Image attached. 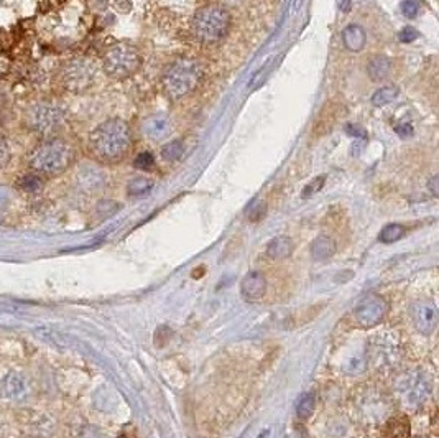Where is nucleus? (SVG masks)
<instances>
[{"instance_id":"f257e3e1","label":"nucleus","mask_w":439,"mask_h":438,"mask_svg":"<svg viewBox=\"0 0 439 438\" xmlns=\"http://www.w3.org/2000/svg\"><path fill=\"white\" fill-rule=\"evenodd\" d=\"M88 146L97 162L106 165L119 163L132 147L131 126L121 117L107 119L92 129Z\"/></svg>"},{"instance_id":"f03ea898","label":"nucleus","mask_w":439,"mask_h":438,"mask_svg":"<svg viewBox=\"0 0 439 438\" xmlns=\"http://www.w3.org/2000/svg\"><path fill=\"white\" fill-rule=\"evenodd\" d=\"M76 162V148L63 137H47L35 146L27 155L28 172L47 178H56L66 173Z\"/></svg>"},{"instance_id":"7ed1b4c3","label":"nucleus","mask_w":439,"mask_h":438,"mask_svg":"<svg viewBox=\"0 0 439 438\" xmlns=\"http://www.w3.org/2000/svg\"><path fill=\"white\" fill-rule=\"evenodd\" d=\"M66 122V109L53 99H38L28 104L23 112V126L27 131L42 137H53Z\"/></svg>"},{"instance_id":"20e7f679","label":"nucleus","mask_w":439,"mask_h":438,"mask_svg":"<svg viewBox=\"0 0 439 438\" xmlns=\"http://www.w3.org/2000/svg\"><path fill=\"white\" fill-rule=\"evenodd\" d=\"M201 79L203 68L196 59L179 58L164 73L163 86L169 97L179 99L194 91Z\"/></svg>"},{"instance_id":"39448f33","label":"nucleus","mask_w":439,"mask_h":438,"mask_svg":"<svg viewBox=\"0 0 439 438\" xmlns=\"http://www.w3.org/2000/svg\"><path fill=\"white\" fill-rule=\"evenodd\" d=\"M231 17L226 8L219 5H208L198 10L193 20V32L203 43H216L226 37Z\"/></svg>"},{"instance_id":"423d86ee","label":"nucleus","mask_w":439,"mask_h":438,"mask_svg":"<svg viewBox=\"0 0 439 438\" xmlns=\"http://www.w3.org/2000/svg\"><path fill=\"white\" fill-rule=\"evenodd\" d=\"M142 66L140 52L128 43H117L111 47L102 58L104 73L112 79H127Z\"/></svg>"},{"instance_id":"0eeeda50","label":"nucleus","mask_w":439,"mask_h":438,"mask_svg":"<svg viewBox=\"0 0 439 438\" xmlns=\"http://www.w3.org/2000/svg\"><path fill=\"white\" fill-rule=\"evenodd\" d=\"M97 66L91 58L79 57L69 59L59 71V83L69 93H84L96 81Z\"/></svg>"},{"instance_id":"6e6552de","label":"nucleus","mask_w":439,"mask_h":438,"mask_svg":"<svg viewBox=\"0 0 439 438\" xmlns=\"http://www.w3.org/2000/svg\"><path fill=\"white\" fill-rule=\"evenodd\" d=\"M30 394H32V382L22 371H8L0 381V396L8 404H25L30 399Z\"/></svg>"},{"instance_id":"1a4fd4ad","label":"nucleus","mask_w":439,"mask_h":438,"mask_svg":"<svg viewBox=\"0 0 439 438\" xmlns=\"http://www.w3.org/2000/svg\"><path fill=\"white\" fill-rule=\"evenodd\" d=\"M387 300L378 293H368L357 303L354 320L361 328H372L383 320L387 313Z\"/></svg>"},{"instance_id":"9d476101","label":"nucleus","mask_w":439,"mask_h":438,"mask_svg":"<svg viewBox=\"0 0 439 438\" xmlns=\"http://www.w3.org/2000/svg\"><path fill=\"white\" fill-rule=\"evenodd\" d=\"M411 320L421 335H431L438 326V308L431 302H416L411 307Z\"/></svg>"},{"instance_id":"9b49d317","label":"nucleus","mask_w":439,"mask_h":438,"mask_svg":"<svg viewBox=\"0 0 439 438\" xmlns=\"http://www.w3.org/2000/svg\"><path fill=\"white\" fill-rule=\"evenodd\" d=\"M403 401H407L410 406H418L425 401V397L430 392V384L425 377L420 374H410L400 387Z\"/></svg>"},{"instance_id":"f8f14e48","label":"nucleus","mask_w":439,"mask_h":438,"mask_svg":"<svg viewBox=\"0 0 439 438\" xmlns=\"http://www.w3.org/2000/svg\"><path fill=\"white\" fill-rule=\"evenodd\" d=\"M241 293L247 302H258L267 293V278L262 272H248L241 283Z\"/></svg>"},{"instance_id":"ddd939ff","label":"nucleus","mask_w":439,"mask_h":438,"mask_svg":"<svg viewBox=\"0 0 439 438\" xmlns=\"http://www.w3.org/2000/svg\"><path fill=\"white\" fill-rule=\"evenodd\" d=\"M143 134L153 141H162L172 132V124L167 116H152L143 122Z\"/></svg>"},{"instance_id":"4468645a","label":"nucleus","mask_w":439,"mask_h":438,"mask_svg":"<svg viewBox=\"0 0 439 438\" xmlns=\"http://www.w3.org/2000/svg\"><path fill=\"white\" fill-rule=\"evenodd\" d=\"M342 42H344V47H346L349 52L359 53L363 47H366V42H367L366 30L357 23L349 25V27L344 28V32H342Z\"/></svg>"},{"instance_id":"2eb2a0df","label":"nucleus","mask_w":439,"mask_h":438,"mask_svg":"<svg viewBox=\"0 0 439 438\" xmlns=\"http://www.w3.org/2000/svg\"><path fill=\"white\" fill-rule=\"evenodd\" d=\"M294 244L288 236H278L272 239L267 246V256L273 259V261H283L288 259L293 254Z\"/></svg>"},{"instance_id":"dca6fc26","label":"nucleus","mask_w":439,"mask_h":438,"mask_svg":"<svg viewBox=\"0 0 439 438\" xmlns=\"http://www.w3.org/2000/svg\"><path fill=\"white\" fill-rule=\"evenodd\" d=\"M390 71H392L390 58L383 57V54H375V57L368 59L367 73L372 81H383V79L388 78Z\"/></svg>"},{"instance_id":"f3484780","label":"nucleus","mask_w":439,"mask_h":438,"mask_svg":"<svg viewBox=\"0 0 439 438\" xmlns=\"http://www.w3.org/2000/svg\"><path fill=\"white\" fill-rule=\"evenodd\" d=\"M336 241L329 236H318L311 244V257L314 261H327L336 254Z\"/></svg>"},{"instance_id":"a211bd4d","label":"nucleus","mask_w":439,"mask_h":438,"mask_svg":"<svg viewBox=\"0 0 439 438\" xmlns=\"http://www.w3.org/2000/svg\"><path fill=\"white\" fill-rule=\"evenodd\" d=\"M383 438H410L411 429L410 422L407 417H395V419L388 420L382 430Z\"/></svg>"},{"instance_id":"6ab92c4d","label":"nucleus","mask_w":439,"mask_h":438,"mask_svg":"<svg viewBox=\"0 0 439 438\" xmlns=\"http://www.w3.org/2000/svg\"><path fill=\"white\" fill-rule=\"evenodd\" d=\"M102 180H104L102 173L92 167L83 168L78 175L79 185H81L83 188H86V190H94V188H97L102 183Z\"/></svg>"},{"instance_id":"aec40b11","label":"nucleus","mask_w":439,"mask_h":438,"mask_svg":"<svg viewBox=\"0 0 439 438\" xmlns=\"http://www.w3.org/2000/svg\"><path fill=\"white\" fill-rule=\"evenodd\" d=\"M43 183L44 180L40 175H37V173L27 172L23 177L18 178L17 185L25 193H37L43 188Z\"/></svg>"},{"instance_id":"412c9836","label":"nucleus","mask_w":439,"mask_h":438,"mask_svg":"<svg viewBox=\"0 0 439 438\" xmlns=\"http://www.w3.org/2000/svg\"><path fill=\"white\" fill-rule=\"evenodd\" d=\"M398 93H400V89H398L397 86H385V88H380L378 91L373 93L372 96V104L377 107H382V106H387V104H390L395 101V99L398 97Z\"/></svg>"},{"instance_id":"4be33fe9","label":"nucleus","mask_w":439,"mask_h":438,"mask_svg":"<svg viewBox=\"0 0 439 438\" xmlns=\"http://www.w3.org/2000/svg\"><path fill=\"white\" fill-rule=\"evenodd\" d=\"M403 236H405V227H403L402 224H388V226L382 229L378 239H380V242L383 244H392L400 241Z\"/></svg>"},{"instance_id":"5701e85b","label":"nucleus","mask_w":439,"mask_h":438,"mask_svg":"<svg viewBox=\"0 0 439 438\" xmlns=\"http://www.w3.org/2000/svg\"><path fill=\"white\" fill-rule=\"evenodd\" d=\"M152 188H153V182L150 180V178L137 177V178H133L131 183H128L127 191L131 196H142V195H147V193L152 190Z\"/></svg>"},{"instance_id":"b1692460","label":"nucleus","mask_w":439,"mask_h":438,"mask_svg":"<svg viewBox=\"0 0 439 438\" xmlns=\"http://www.w3.org/2000/svg\"><path fill=\"white\" fill-rule=\"evenodd\" d=\"M162 155L164 160L168 162H176L179 160L184 155V146L181 141H173V142H168L164 143V146L162 147Z\"/></svg>"},{"instance_id":"393cba45","label":"nucleus","mask_w":439,"mask_h":438,"mask_svg":"<svg viewBox=\"0 0 439 438\" xmlns=\"http://www.w3.org/2000/svg\"><path fill=\"white\" fill-rule=\"evenodd\" d=\"M314 407H316V397L309 392V394H304L299 397V401L296 404V414L298 417H301V419H308V417L314 412Z\"/></svg>"},{"instance_id":"a878e982","label":"nucleus","mask_w":439,"mask_h":438,"mask_svg":"<svg viewBox=\"0 0 439 438\" xmlns=\"http://www.w3.org/2000/svg\"><path fill=\"white\" fill-rule=\"evenodd\" d=\"M12 162V147L8 138L0 134V170H5Z\"/></svg>"},{"instance_id":"bb28decb","label":"nucleus","mask_w":439,"mask_h":438,"mask_svg":"<svg viewBox=\"0 0 439 438\" xmlns=\"http://www.w3.org/2000/svg\"><path fill=\"white\" fill-rule=\"evenodd\" d=\"M133 167L137 170L142 172H150L155 168V157L150 152H142L140 155H137L136 160H133Z\"/></svg>"},{"instance_id":"cd10ccee","label":"nucleus","mask_w":439,"mask_h":438,"mask_svg":"<svg viewBox=\"0 0 439 438\" xmlns=\"http://www.w3.org/2000/svg\"><path fill=\"white\" fill-rule=\"evenodd\" d=\"M421 4L420 0H403L402 2V13L405 15L407 18H415L418 12H420Z\"/></svg>"},{"instance_id":"c85d7f7f","label":"nucleus","mask_w":439,"mask_h":438,"mask_svg":"<svg viewBox=\"0 0 439 438\" xmlns=\"http://www.w3.org/2000/svg\"><path fill=\"white\" fill-rule=\"evenodd\" d=\"M324 182H326V175L314 178V180L311 183H308V187L304 188L301 196L303 198H311L313 195H316V193L324 187Z\"/></svg>"},{"instance_id":"c756f323","label":"nucleus","mask_w":439,"mask_h":438,"mask_svg":"<svg viewBox=\"0 0 439 438\" xmlns=\"http://www.w3.org/2000/svg\"><path fill=\"white\" fill-rule=\"evenodd\" d=\"M13 201V190L8 185L0 183V210H5L12 205Z\"/></svg>"},{"instance_id":"7c9ffc66","label":"nucleus","mask_w":439,"mask_h":438,"mask_svg":"<svg viewBox=\"0 0 439 438\" xmlns=\"http://www.w3.org/2000/svg\"><path fill=\"white\" fill-rule=\"evenodd\" d=\"M416 38H418V32L413 27H405L400 33H398V40H400L402 43H411V42H415Z\"/></svg>"},{"instance_id":"2f4dec72","label":"nucleus","mask_w":439,"mask_h":438,"mask_svg":"<svg viewBox=\"0 0 439 438\" xmlns=\"http://www.w3.org/2000/svg\"><path fill=\"white\" fill-rule=\"evenodd\" d=\"M346 132L349 134V136H354V137H359V138H366V132H363V129L354 126V124H347L346 126Z\"/></svg>"},{"instance_id":"473e14b6","label":"nucleus","mask_w":439,"mask_h":438,"mask_svg":"<svg viewBox=\"0 0 439 438\" xmlns=\"http://www.w3.org/2000/svg\"><path fill=\"white\" fill-rule=\"evenodd\" d=\"M263 215H265V205H257L255 208H253L252 210V213H251V221H258V219H262L263 218Z\"/></svg>"},{"instance_id":"72a5a7b5","label":"nucleus","mask_w":439,"mask_h":438,"mask_svg":"<svg viewBox=\"0 0 439 438\" xmlns=\"http://www.w3.org/2000/svg\"><path fill=\"white\" fill-rule=\"evenodd\" d=\"M395 131H397V134L400 137H410L411 134H413V127L410 126V124H400V126H397L395 127Z\"/></svg>"},{"instance_id":"f704fd0d","label":"nucleus","mask_w":439,"mask_h":438,"mask_svg":"<svg viewBox=\"0 0 439 438\" xmlns=\"http://www.w3.org/2000/svg\"><path fill=\"white\" fill-rule=\"evenodd\" d=\"M439 177H433L431 180H430V183H428V187H430V190H431V193H433V196H438L439 195V191H438V185H439Z\"/></svg>"},{"instance_id":"c9c22d12","label":"nucleus","mask_w":439,"mask_h":438,"mask_svg":"<svg viewBox=\"0 0 439 438\" xmlns=\"http://www.w3.org/2000/svg\"><path fill=\"white\" fill-rule=\"evenodd\" d=\"M351 7V0H344V4H342V10L344 12H346V10Z\"/></svg>"},{"instance_id":"e433bc0d","label":"nucleus","mask_w":439,"mask_h":438,"mask_svg":"<svg viewBox=\"0 0 439 438\" xmlns=\"http://www.w3.org/2000/svg\"><path fill=\"white\" fill-rule=\"evenodd\" d=\"M267 435H268V432H267V430H265V432H263V434H262V435H260V437H258V438H265V437H267Z\"/></svg>"},{"instance_id":"4c0bfd02","label":"nucleus","mask_w":439,"mask_h":438,"mask_svg":"<svg viewBox=\"0 0 439 438\" xmlns=\"http://www.w3.org/2000/svg\"><path fill=\"white\" fill-rule=\"evenodd\" d=\"M0 434H2V420H0Z\"/></svg>"},{"instance_id":"58836bf2","label":"nucleus","mask_w":439,"mask_h":438,"mask_svg":"<svg viewBox=\"0 0 439 438\" xmlns=\"http://www.w3.org/2000/svg\"><path fill=\"white\" fill-rule=\"evenodd\" d=\"M0 224H2V218H0Z\"/></svg>"},{"instance_id":"ea45409f","label":"nucleus","mask_w":439,"mask_h":438,"mask_svg":"<svg viewBox=\"0 0 439 438\" xmlns=\"http://www.w3.org/2000/svg\"><path fill=\"white\" fill-rule=\"evenodd\" d=\"M121 438H126V437H121Z\"/></svg>"}]
</instances>
